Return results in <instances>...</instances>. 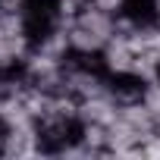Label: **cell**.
Masks as SVG:
<instances>
[{
    "mask_svg": "<svg viewBox=\"0 0 160 160\" xmlns=\"http://www.w3.org/2000/svg\"><path fill=\"white\" fill-rule=\"evenodd\" d=\"M44 141L38 132V122H22V126H7L0 132V157L3 160H22V157H41Z\"/></svg>",
    "mask_w": 160,
    "mask_h": 160,
    "instance_id": "cell-1",
    "label": "cell"
},
{
    "mask_svg": "<svg viewBox=\"0 0 160 160\" xmlns=\"http://www.w3.org/2000/svg\"><path fill=\"white\" fill-rule=\"evenodd\" d=\"M135 57H138V50L132 47V41L122 38V35H113V38L107 41V47L101 50V66H104L107 75L122 78V75H132Z\"/></svg>",
    "mask_w": 160,
    "mask_h": 160,
    "instance_id": "cell-2",
    "label": "cell"
},
{
    "mask_svg": "<svg viewBox=\"0 0 160 160\" xmlns=\"http://www.w3.org/2000/svg\"><path fill=\"white\" fill-rule=\"evenodd\" d=\"M72 22H78V25H85L88 32H98L101 38H113L116 35V13H107V10H101V7H94V3H82V10L75 13V19Z\"/></svg>",
    "mask_w": 160,
    "mask_h": 160,
    "instance_id": "cell-3",
    "label": "cell"
},
{
    "mask_svg": "<svg viewBox=\"0 0 160 160\" xmlns=\"http://www.w3.org/2000/svg\"><path fill=\"white\" fill-rule=\"evenodd\" d=\"M116 116H119V107L113 104V98H85V101H78V110H75V119L78 122L110 126Z\"/></svg>",
    "mask_w": 160,
    "mask_h": 160,
    "instance_id": "cell-4",
    "label": "cell"
},
{
    "mask_svg": "<svg viewBox=\"0 0 160 160\" xmlns=\"http://www.w3.org/2000/svg\"><path fill=\"white\" fill-rule=\"evenodd\" d=\"M66 32H69V50L78 53V57H101V50L110 41V38H101L98 32H88L85 25H78V22H69Z\"/></svg>",
    "mask_w": 160,
    "mask_h": 160,
    "instance_id": "cell-5",
    "label": "cell"
},
{
    "mask_svg": "<svg viewBox=\"0 0 160 160\" xmlns=\"http://www.w3.org/2000/svg\"><path fill=\"white\" fill-rule=\"evenodd\" d=\"M32 88L28 75L22 66H13V69H0V98L3 101H22V94Z\"/></svg>",
    "mask_w": 160,
    "mask_h": 160,
    "instance_id": "cell-6",
    "label": "cell"
},
{
    "mask_svg": "<svg viewBox=\"0 0 160 160\" xmlns=\"http://www.w3.org/2000/svg\"><path fill=\"white\" fill-rule=\"evenodd\" d=\"M119 119H122V122H129L132 129H138L144 138H148L151 132H157V129H154V116H151V110L144 107V101L122 104V107H119Z\"/></svg>",
    "mask_w": 160,
    "mask_h": 160,
    "instance_id": "cell-7",
    "label": "cell"
},
{
    "mask_svg": "<svg viewBox=\"0 0 160 160\" xmlns=\"http://www.w3.org/2000/svg\"><path fill=\"white\" fill-rule=\"evenodd\" d=\"M141 157H148V160H160V132H151V135L141 141Z\"/></svg>",
    "mask_w": 160,
    "mask_h": 160,
    "instance_id": "cell-8",
    "label": "cell"
},
{
    "mask_svg": "<svg viewBox=\"0 0 160 160\" xmlns=\"http://www.w3.org/2000/svg\"><path fill=\"white\" fill-rule=\"evenodd\" d=\"M88 3H94V7H101L107 13H122L126 10V0H88Z\"/></svg>",
    "mask_w": 160,
    "mask_h": 160,
    "instance_id": "cell-9",
    "label": "cell"
},
{
    "mask_svg": "<svg viewBox=\"0 0 160 160\" xmlns=\"http://www.w3.org/2000/svg\"><path fill=\"white\" fill-rule=\"evenodd\" d=\"M10 3H22V7H25V3H28V0H10Z\"/></svg>",
    "mask_w": 160,
    "mask_h": 160,
    "instance_id": "cell-10",
    "label": "cell"
},
{
    "mask_svg": "<svg viewBox=\"0 0 160 160\" xmlns=\"http://www.w3.org/2000/svg\"><path fill=\"white\" fill-rule=\"evenodd\" d=\"M157 60H160V53H157Z\"/></svg>",
    "mask_w": 160,
    "mask_h": 160,
    "instance_id": "cell-11",
    "label": "cell"
}]
</instances>
